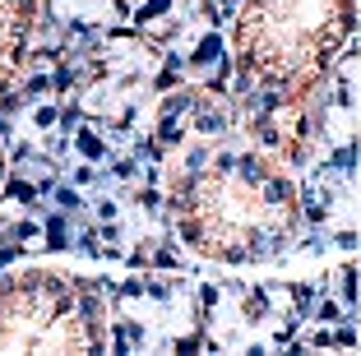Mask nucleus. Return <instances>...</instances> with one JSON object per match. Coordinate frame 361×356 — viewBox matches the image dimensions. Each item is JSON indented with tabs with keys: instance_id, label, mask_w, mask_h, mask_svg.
<instances>
[{
	"instance_id": "1",
	"label": "nucleus",
	"mask_w": 361,
	"mask_h": 356,
	"mask_svg": "<svg viewBox=\"0 0 361 356\" xmlns=\"http://www.w3.org/2000/svg\"><path fill=\"white\" fill-rule=\"evenodd\" d=\"M357 32V0H241L232 70L250 144L297 162L310 144L319 93Z\"/></svg>"
},
{
	"instance_id": "2",
	"label": "nucleus",
	"mask_w": 361,
	"mask_h": 356,
	"mask_svg": "<svg viewBox=\"0 0 361 356\" xmlns=\"http://www.w3.org/2000/svg\"><path fill=\"white\" fill-rule=\"evenodd\" d=\"M176 231L200 259L250 264L278 254L301 227V195L287 167L264 148L218 153L176 190Z\"/></svg>"
},
{
	"instance_id": "3",
	"label": "nucleus",
	"mask_w": 361,
	"mask_h": 356,
	"mask_svg": "<svg viewBox=\"0 0 361 356\" xmlns=\"http://www.w3.org/2000/svg\"><path fill=\"white\" fill-rule=\"evenodd\" d=\"M106 305L97 283L65 269L0 278V352H102Z\"/></svg>"
},
{
	"instance_id": "4",
	"label": "nucleus",
	"mask_w": 361,
	"mask_h": 356,
	"mask_svg": "<svg viewBox=\"0 0 361 356\" xmlns=\"http://www.w3.org/2000/svg\"><path fill=\"white\" fill-rule=\"evenodd\" d=\"M37 14H42V0H0V79L23 65Z\"/></svg>"
}]
</instances>
